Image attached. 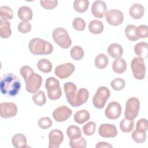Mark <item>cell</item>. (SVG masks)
I'll list each match as a JSON object with an SVG mask.
<instances>
[{"label": "cell", "mask_w": 148, "mask_h": 148, "mask_svg": "<svg viewBox=\"0 0 148 148\" xmlns=\"http://www.w3.org/2000/svg\"><path fill=\"white\" fill-rule=\"evenodd\" d=\"M121 110V106L119 102L112 101L108 103L105 110V114L110 120H116L120 116Z\"/></svg>", "instance_id": "8fae6325"}, {"label": "cell", "mask_w": 148, "mask_h": 148, "mask_svg": "<svg viewBox=\"0 0 148 148\" xmlns=\"http://www.w3.org/2000/svg\"><path fill=\"white\" fill-rule=\"evenodd\" d=\"M148 128L147 120L146 119H139L136 125V130L142 132H146Z\"/></svg>", "instance_id": "bcb514c9"}, {"label": "cell", "mask_w": 148, "mask_h": 148, "mask_svg": "<svg viewBox=\"0 0 148 148\" xmlns=\"http://www.w3.org/2000/svg\"><path fill=\"white\" fill-rule=\"evenodd\" d=\"M12 30L10 23L8 21L0 20V36L1 38L6 39L10 36Z\"/></svg>", "instance_id": "484cf974"}, {"label": "cell", "mask_w": 148, "mask_h": 148, "mask_svg": "<svg viewBox=\"0 0 148 148\" xmlns=\"http://www.w3.org/2000/svg\"><path fill=\"white\" fill-rule=\"evenodd\" d=\"M109 58L108 57L103 53H101L97 55L94 60L95 66L98 69H104L108 64Z\"/></svg>", "instance_id": "83f0119b"}, {"label": "cell", "mask_w": 148, "mask_h": 148, "mask_svg": "<svg viewBox=\"0 0 148 148\" xmlns=\"http://www.w3.org/2000/svg\"><path fill=\"white\" fill-rule=\"evenodd\" d=\"M64 139V135L61 131L54 129L51 131L49 134V147L58 148Z\"/></svg>", "instance_id": "5bb4252c"}, {"label": "cell", "mask_w": 148, "mask_h": 148, "mask_svg": "<svg viewBox=\"0 0 148 148\" xmlns=\"http://www.w3.org/2000/svg\"><path fill=\"white\" fill-rule=\"evenodd\" d=\"M136 26L132 24L127 25L125 29V34L126 37L131 41H136L139 39L135 34Z\"/></svg>", "instance_id": "d590c367"}, {"label": "cell", "mask_w": 148, "mask_h": 148, "mask_svg": "<svg viewBox=\"0 0 148 148\" xmlns=\"http://www.w3.org/2000/svg\"><path fill=\"white\" fill-rule=\"evenodd\" d=\"M17 15L21 21H29L32 18L33 12L29 7L23 6L18 9Z\"/></svg>", "instance_id": "ffe728a7"}, {"label": "cell", "mask_w": 148, "mask_h": 148, "mask_svg": "<svg viewBox=\"0 0 148 148\" xmlns=\"http://www.w3.org/2000/svg\"><path fill=\"white\" fill-rule=\"evenodd\" d=\"M107 51L109 56L114 58H117L121 57L123 55V49L120 45L114 43L108 46Z\"/></svg>", "instance_id": "44dd1931"}, {"label": "cell", "mask_w": 148, "mask_h": 148, "mask_svg": "<svg viewBox=\"0 0 148 148\" xmlns=\"http://www.w3.org/2000/svg\"><path fill=\"white\" fill-rule=\"evenodd\" d=\"M64 90L68 102L71 105L76 97L77 90L76 86L72 82H66L64 84Z\"/></svg>", "instance_id": "ac0fdd59"}, {"label": "cell", "mask_w": 148, "mask_h": 148, "mask_svg": "<svg viewBox=\"0 0 148 148\" xmlns=\"http://www.w3.org/2000/svg\"><path fill=\"white\" fill-rule=\"evenodd\" d=\"M131 137L133 140L137 143H143L146 139V132H142L135 130L131 134Z\"/></svg>", "instance_id": "8d00e7d4"}, {"label": "cell", "mask_w": 148, "mask_h": 148, "mask_svg": "<svg viewBox=\"0 0 148 148\" xmlns=\"http://www.w3.org/2000/svg\"><path fill=\"white\" fill-rule=\"evenodd\" d=\"M66 134L70 139H75L82 136V132L79 127L76 125H70L67 128Z\"/></svg>", "instance_id": "4dcf8cb0"}, {"label": "cell", "mask_w": 148, "mask_h": 148, "mask_svg": "<svg viewBox=\"0 0 148 148\" xmlns=\"http://www.w3.org/2000/svg\"><path fill=\"white\" fill-rule=\"evenodd\" d=\"M135 34L139 38H147L148 36V27L146 25H140L136 27Z\"/></svg>", "instance_id": "60d3db41"}, {"label": "cell", "mask_w": 148, "mask_h": 148, "mask_svg": "<svg viewBox=\"0 0 148 148\" xmlns=\"http://www.w3.org/2000/svg\"><path fill=\"white\" fill-rule=\"evenodd\" d=\"M34 102L38 106H43L46 102V98L45 92L42 91H38L32 96Z\"/></svg>", "instance_id": "e575fe53"}, {"label": "cell", "mask_w": 148, "mask_h": 148, "mask_svg": "<svg viewBox=\"0 0 148 148\" xmlns=\"http://www.w3.org/2000/svg\"><path fill=\"white\" fill-rule=\"evenodd\" d=\"M28 49L34 55H47L53 51V46L50 42L39 38L32 39L29 42Z\"/></svg>", "instance_id": "3957f363"}, {"label": "cell", "mask_w": 148, "mask_h": 148, "mask_svg": "<svg viewBox=\"0 0 148 148\" xmlns=\"http://www.w3.org/2000/svg\"><path fill=\"white\" fill-rule=\"evenodd\" d=\"M52 36L54 41L62 49H68L72 45V40L67 31L62 27L56 28L53 31Z\"/></svg>", "instance_id": "277c9868"}, {"label": "cell", "mask_w": 148, "mask_h": 148, "mask_svg": "<svg viewBox=\"0 0 148 148\" xmlns=\"http://www.w3.org/2000/svg\"><path fill=\"white\" fill-rule=\"evenodd\" d=\"M86 22L81 17H76L72 21V26L77 31H82L86 28Z\"/></svg>", "instance_id": "b9f144b4"}, {"label": "cell", "mask_w": 148, "mask_h": 148, "mask_svg": "<svg viewBox=\"0 0 148 148\" xmlns=\"http://www.w3.org/2000/svg\"><path fill=\"white\" fill-rule=\"evenodd\" d=\"M41 6L47 10H51L56 8L58 5V1L57 0L51 1H40Z\"/></svg>", "instance_id": "f6af8a7d"}, {"label": "cell", "mask_w": 148, "mask_h": 148, "mask_svg": "<svg viewBox=\"0 0 148 148\" xmlns=\"http://www.w3.org/2000/svg\"><path fill=\"white\" fill-rule=\"evenodd\" d=\"M110 95L109 90L105 86L99 87L92 98V103L97 109L103 108Z\"/></svg>", "instance_id": "8992f818"}, {"label": "cell", "mask_w": 148, "mask_h": 148, "mask_svg": "<svg viewBox=\"0 0 148 148\" xmlns=\"http://www.w3.org/2000/svg\"><path fill=\"white\" fill-rule=\"evenodd\" d=\"M12 143L16 148H25L27 146V138L22 134H16L12 138Z\"/></svg>", "instance_id": "cb8c5ba5"}, {"label": "cell", "mask_w": 148, "mask_h": 148, "mask_svg": "<svg viewBox=\"0 0 148 148\" xmlns=\"http://www.w3.org/2000/svg\"><path fill=\"white\" fill-rule=\"evenodd\" d=\"M92 15L97 18H103L107 12V6L104 1H95L93 2L91 9Z\"/></svg>", "instance_id": "2e32d148"}, {"label": "cell", "mask_w": 148, "mask_h": 148, "mask_svg": "<svg viewBox=\"0 0 148 148\" xmlns=\"http://www.w3.org/2000/svg\"><path fill=\"white\" fill-rule=\"evenodd\" d=\"M106 20L108 24L113 26L120 25L124 20L123 12L117 9H111L105 14Z\"/></svg>", "instance_id": "30bf717a"}, {"label": "cell", "mask_w": 148, "mask_h": 148, "mask_svg": "<svg viewBox=\"0 0 148 148\" xmlns=\"http://www.w3.org/2000/svg\"><path fill=\"white\" fill-rule=\"evenodd\" d=\"M37 67L38 69L43 73H49L52 70V64L47 59L42 58L37 62Z\"/></svg>", "instance_id": "f1b7e54d"}, {"label": "cell", "mask_w": 148, "mask_h": 148, "mask_svg": "<svg viewBox=\"0 0 148 148\" xmlns=\"http://www.w3.org/2000/svg\"><path fill=\"white\" fill-rule=\"evenodd\" d=\"M75 70V66L71 63L66 62L56 66L54 70L55 75L61 79L69 77Z\"/></svg>", "instance_id": "9c48e42d"}, {"label": "cell", "mask_w": 148, "mask_h": 148, "mask_svg": "<svg viewBox=\"0 0 148 148\" xmlns=\"http://www.w3.org/2000/svg\"><path fill=\"white\" fill-rule=\"evenodd\" d=\"M86 145V139L82 136L77 139L69 140V145L72 148H85Z\"/></svg>", "instance_id": "74e56055"}, {"label": "cell", "mask_w": 148, "mask_h": 148, "mask_svg": "<svg viewBox=\"0 0 148 148\" xmlns=\"http://www.w3.org/2000/svg\"><path fill=\"white\" fill-rule=\"evenodd\" d=\"M45 88L47 90V96L51 100H57L62 95L60 82L54 77H49L46 79Z\"/></svg>", "instance_id": "5b68a950"}, {"label": "cell", "mask_w": 148, "mask_h": 148, "mask_svg": "<svg viewBox=\"0 0 148 148\" xmlns=\"http://www.w3.org/2000/svg\"><path fill=\"white\" fill-rule=\"evenodd\" d=\"M88 30L93 34H99L103 30V24L98 20H92L89 23Z\"/></svg>", "instance_id": "4316f807"}, {"label": "cell", "mask_w": 148, "mask_h": 148, "mask_svg": "<svg viewBox=\"0 0 148 148\" xmlns=\"http://www.w3.org/2000/svg\"><path fill=\"white\" fill-rule=\"evenodd\" d=\"M38 126L43 130L47 129L51 127L53 121L49 117H43L39 119L38 121Z\"/></svg>", "instance_id": "7bdbcfd3"}, {"label": "cell", "mask_w": 148, "mask_h": 148, "mask_svg": "<svg viewBox=\"0 0 148 148\" xmlns=\"http://www.w3.org/2000/svg\"><path fill=\"white\" fill-rule=\"evenodd\" d=\"M20 73L25 80L26 90L31 94L37 92L42 85V76L35 73L28 65L23 66L20 69Z\"/></svg>", "instance_id": "7a4b0ae2"}, {"label": "cell", "mask_w": 148, "mask_h": 148, "mask_svg": "<svg viewBox=\"0 0 148 148\" xmlns=\"http://www.w3.org/2000/svg\"><path fill=\"white\" fill-rule=\"evenodd\" d=\"M145 12V8L140 3H134L129 9L130 15L134 19L138 20L141 18Z\"/></svg>", "instance_id": "d6986e66"}, {"label": "cell", "mask_w": 148, "mask_h": 148, "mask_svg": "<svg viewBox=\"0 0 148 148\" xmlns=\"http://www.w3.org/2000/svg\"><path fill=\"white\" fill-rule=\"evenodd\" d=\"M134 127V121L133 120L124 118L120 123V128L123 132L128 133L133 130Z\"/></svg>", "instance_id": "f546056e"}, {"label": "cell", "mask_w": 148, "mask_h": 148, "mask_svg": "<svg viewBox=\"0 0 148 148\" xmlns=\"http://www.w3.org/2000/svg\"><path fill=\"white\" fill-rule=\"evenodd\" d=\"M134 77L137 80H143L145 77L146 66L144 60L140 57H135L131 63Z\"/></svg>", "instance_id": "ba28073f"}, {"label": "cell", "mask_w": 148, "mask_h": 148, "mask_svg": "<svg viewBox=\"0 0 148 148\" xmlns=\"http://www.w3.org/2000/svg\"><path fill=\"white\" fill-rule=\"evenodd\" d=\"M140 109V101L136 97H131L125 103L124 112L125 118L130 120L135 119L138 115Z\"/></svg>", "instance_id": "52a82bcc"}, {"label": "cell", "mask_w": 148, "mask_h": 148, "mask_svg": "<svg viewBox=\"0 0 148 148\" xmlns=\"http://www.w3.org/2000/svg\"><path fill=\"white\" fill-rule=\"evenodd\" d=\"M90 117V115L89 112L85 109H82L77 111L73 117V119L75 121L79 124H83L89 120Z\"/></svg>", "instance_id": "d4e9b609"}, {"label": "cell", "mask_w": 148, "mask_h": 148, "mask_svg": "<svg viewBox=\"0 0 148 148\" xmlns=\"http://www.w3.org/2000/svg\"><path fill=\"white\" fill-rule=\"evenodd\" d=\"M72 110L65 105L56 108L53 112V119L57 122H63L67 120L72 115Z\"/></svg>", "instance_id": "4fadbf2b"}, {"label": "cell", "mask_w": 148, "mask_h": 148, "mask_svg": "<svg viewBox=\"0 0 148 148\" xmlns=\"http://www.w3.org/2000/svg\"><path fill=\"white\" fill-rule=\"evenodd\" d=\"M95 128L96 124L93 121H89L87 123L82 127L83 133L86 136H91L94 134Z\"/></svg>", "instance_id": "f35d334b"}, {"label": "cell", "mask_w": 148, "mask_h": 148, "mask_svg": "<svg viewBox=\"0 0 148 148\" xmlns=\"http://www.w3.org/2000/svg\"><path fill=\"white\" fill-rule=\"evenodd\" d=\"M96 148H110V147H113V146L105 142H99L95 146Z\"/></svg>", "instance_id": "7dc6e473"}, {"label": "cell", "mask_w": 148, "mask_h": 148, "mask_svg": "<svg viewBox=\"0 0 148 148\" xmlns=\"http://www.w3.org/2000/svg\"><path fill=\"white\" fill-rule=\"evenodd\" d=\"M125 86V80L122 78H115L110 83V86L116 91L123 90Z\"/></svg>", "instance_id": "ab89813d"}, {"label": "cell", "mask_w": 148, "mask_h": 148, "mask_svg": "<svg viewBox=\"0 0 148 148\" xmlns=\"http://www.w3.org/2000/svg\"><path fill=\"white\" fill-rule=\"evenodd\" d=\"M148 44L145 42L136 43L134 46V51L138 57L145 59L147 58L148 54Z\"/></svg>", "instance_id": "7402d4cb"}, {"label": "cell", "mask_w": 148, "mask_h": 148, "mask_svg": "<svg viewBox=\"0 0 148 148\" xmlns=\"http://www.w3.org/2000/svg\"><path fill=\"white\" fill-rule=\"evenodd\" d=\"M21 86L20 80L13 73H6L1 77L0 90L5 96L8 97H15L18 94Z\"/></svg>", "instance_id": "6da1fadb"}, {"label": "cell", "mask_w": 148, "mask_h": 148, "mask_svg": "<svg viewBox=\"0 0 148 148\" xmlns=\"http://www.w3.org/2000/svg\"><path fill=\"white\" fill-rule=\"evenodd\" d=\"M18 30L23 34L29 32L31 29V25L28 21H21L17 26Z\"/></svg>", "instance_id": "ee69618b"}, {"label": "cell", "mask_w": 148, "mask_h": 148, "mask_svg": "<svg viewBox=\"0 0 148 148\" xmlns=\"http://www.w3.org/2000/svg\"><path fill=\"white\" fill-rule=\"evenodd\" d=\"M89 97V92L85 88H82L78 90L76 95L75 98L74 99L73 102L71 105L73 107H78L80 105L85 103Z\"/></svg>", "instance_id": "e0dca14e"}, {"label": "cell", "mask_w": 148, "mask_h": 148, "mask_svg": "<svg viewBox=\"0 0 148 148\" xmlns=\"http://www.w3.org/2000/svg\"><path fill=\"white\" fill-rule=\"evenodd\" d=\"M13 13L12 9L8 6H2L0 8V20L8 21L13 18Z\"/></svg>", "instance_id": "1f68e13d"}, {"label": "cell", "mask_w": 148, "mask_h": 148, "mask_svg": "<svg viewBox=\"0 0 148 148\" xmlns=\"http://www.w3.org/2000/svg\"><path fill=\"white\" fill-rule=\"evenodd\" d=\"M88 5V0H75L73 2V8L76 12L84 13L87 10Z\"/></svg>", "instance_id": "d6a6232c"}, {"label": "cell", "mask_w": 148, "mask_h": 148, "mask_svg": "<svg viewBox=\"0 0 148 148\" xmlns=\"http://www.w3.org/2000/svg\"><path fill=\"white\" fill-rule=\"evenodd\" d=\"M98 133L103 138H114L117 135L118 132L114 125L103 123L100 125L98 129Z\"/></svg>", "instance_id": "9a60e30c"}, {"label": "cell", "mask_w": 148, "mask_h": 148, "mask_svg": "<svg viewBox=\"0 0 148 148\" xmlns=\"http://www.w3.org/2000/svg\"><path fill=\"white\" fill-rule=\"evenodd\" d=\"M112 69L116 73H123L127 69V62L123 58H115L112 64Z\"/></svg>", "instance_id": "603a6c76"}, {"label": "cell", "mask_w": 148, "mask_h": 148, "mask_svg": "<svg viewBox=\"0 0 148 148\" xmlns=\"http://www.w3.org/2000/svg\"><path fill=\"white\" fill-rule=\"evenodd\" d=\"M70 54L72 58L75 60H80L84 56V50L79 46H75L70 50Z\"/></svg>", "instance_id": "836d02e7"}, {"label": "cell", "mask_w": 148, "mask_h": 148, "mask_svg": "<svg viewBox=\"0 0 148 148\" xmlns=\"http://www.w3.org/2000/svg\"><path fill=\"white\" fill-rule=\"evenodd\" d=\"M17 105L13 102H2L0 104V115L2 118L14 117L17 113Z\"/></svg>", "instance_id": "7c38bea8"}]
</instances>
